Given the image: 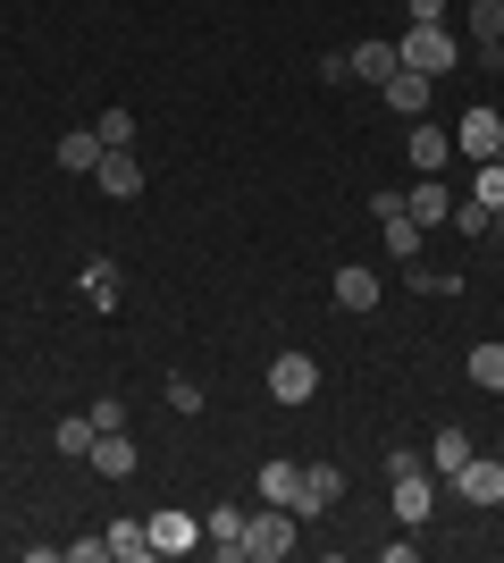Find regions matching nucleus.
I'll list each match as a JSON object with an SVG mask.
<instances>
[{"mask_svg": "<svg viewBox=\"0 0 504 563\" xmlns=\"http://www.w3.org/2000/svg\"><path fill=\"white\" fill-rule=\"evenodd\" d=\"M446 488H455L462 505H480V514H488V505H504V463H488V454H471V463H462L455 479H446Z\"/></svg>", "mask_w": 504, "mask_h": 563, "instance_id": "423d86ee", "label": "nucleus"}, {"mask_svg": "<svg viewBox=\"0 0 504 563\" xmlns=\"http://www.w3.org/2000/svg\"><path fill=\"white\" fill-rule=\"evenodd\" d=\"M93 135L110 143V152H126V143H135V110H101V118H93Z\"/></svg>", "mask_w": 504, "mask_h": 563, "instance_id": "393cba45", "label": "nucleus"}, {"mask_svg": "<svg viewBox=\"0 0 504 563\" xmlns=\"http://www.w3.org/2000/svg\"><path fill=\"white\" fill-rule=\"evenodd\" d=\"M412 168H421V177H446V152H455V126H429V118H412Z\"/></svg>", "mask_w": 504, "mask_h": 563, "instance_id": "0eeeda50", "label": "nucleus"}, {"mask_svg": "<svg viewBox=\"0 0 504 563\" xmlns=\"http://www.w3.org/2000/svg\"><path fill=\"white\" fill-rule=\"evenodd\" d=\"M471 202H488V211H504V161H480V186H471Z\"/></svg>", "mask_w": 504, "mask_h": 563, "instance_id": "bb28decb", "label": "nucleus"}, {"mask_svg": "<svg viewBox=\"0 0 504 563\" xmlns=\"http://www.w3.org/2000/svg\"><path fill=\"white\" fill-rule=\"evenodd\" d=\"M110 563H152V521H110Z\"/></svg>", "mask_w": 504, "mask_h": 563, "instance_id": "f3484780", "label": "nucleus"}, {"mask_svg": "<svg viewBox=\"0 0 504 563\" xmlns=\"http://www.w3.org/2000/svg\"><path fill=\"white\" fill-rule=\"evenodd\" d=\"M446 219H455L462 235H488V219H496V211H488V202H471V194H455V211H446Z\"/></svg>", "mask_w": 504, "mask_h": 563, "instance_id": "a878e982", "label": "nucleus"}, {"mask_svg": "<svg viewBox=\"0 0 504 563\" xmlns=\"http://www.w3.org/2000/svg\"><path fill=\"white\" fill-rule=\"evenodd\" d=\"M404 18L412 25H446V0H404Z\"/></svg>", "mask_w": 504, "mask_h": 563, "instance_id": "c756f323", "label": "nucleus"}, {"mask_svg": "<svg viewBox=\"0 0 504 563\" xmlns=\"http://www.w3.org/2000/svg\"><path fill=\"white\" fill-rule=\"evenodd\" d=\"M294 479H303V463H261V496L269 505H294Z\"/></svg>", "mask_w": 504, "mask_h": 563, "instance_id": "5701e85b", "label": "nucleus"}, {"mask_svg": "<svg viewBox=\"0 0 504 563\" xmlns=\"http://www.w3.org/2000/svg\"><path fill=\"white\" fill-rule=\"evenodd\" d=\"M471 387H496L504 396V336L496 345H471Z\"/></svg>", "mask_w": 504, "mask_h": 563, "instance_id": "4be33fe9", "label": "nucleus"}, {"mask_svg": "<svg viewBox=\"0 0 504 563\" xmlns=\"http://www.w3.org/2000/svg\"><path fill=\"white\" fill-rule=\"evenodd\" d=\"M168 412H177V421H193V412H202V387H193V378H168Z\"/></svg>", "mask_w": 504, "mask_h": 563, "instance_id": "cd10ccee", "label": "nucleus"}, {"mask_svg": "<svg viewBox=\"0 0 504 563\" xmlns=\"http://www.w3.org/2000/svg\"><path fill=\"white\" fill-rule=\"evenodd\" d=\"M202 539H211V555L244 563V505H211V514H202Z\"/></svg>", "mask_w": 504, "mask_h": 563, "instance_id": "6e6552de", "label": "nucleus"}, {"mask_svg": "<svg viewBox=\"0 0 504 563\" xmlns=\"http://www.w3.org/2000/svg\"><path fill=\"white\" fill-rule=\"evenodd\" d=\"M488 244H504V211H496V219H488Z\"/></svg>", "mask_w": 504, "mask_h": 563, "instance_id": "7c9ffc66", "label": "nucleus"}, {"mask_svg": "<svg viewBox=\"0 0 504 563\" xmlns=\"http://www.w3.org/2000/svg\"><path fill=\"white\" fill-rule=\"evenodd\" d=\"M119 295H126L119 261H93V269H85V303H93V311H119Z\"/></svg>", "mask_w": 504, "mask_h": 563, "instance_id": "6ab92c4d", "label": "nucleus"}, {"mask_svg": "<svg viewBox=\"0 0 504 563\" xmlns=\"http://www.w3.org/2000/svg\"><path fill=\"white\" fill-rule=\"evenodd\" d=\"M471 43H504V0H471Z\"/></svg>", "mask_w": 504, "mask_h": 563, "instance_id": "b1692460", "label": "nucleus"}, {"mask_svg": "<svg viewBox=\"0 0 504 563\" xmlns=\"http://www.w3.org/2000/svg\"><path fill=\"white\" fill-rule=\"evenodd\" d=\"M193 547H202L193 514H152V555H193Z\"/></svg>", "mask_w": 504, "mask_h": 563, "instance_id": "f8f14e48", "label": "nucleus"}, {"mask_svg": "<svg viewBox=\"0 0 504 563\" xmlns=\"http://www.w3.org/2000/svg\"><path fill=\"white\" fill-rule=\"evenodd\" d=\"M455 152H462V161H504V118L488 110V101L455 118Z\"/></svg>", "mask_w": 504, "mask_h": 563, "instance_id": "7ed1b4c3", "label": "nucleus"}, {"mask_svg": "<svg viewBox=\"0 0 504 563\" xmlns=\"http://www.w3.org/2000/svg\"><path fill=\"white\" fill-rule=\"evenodd\" d=\"M93 438H101V429H93V412H68V421L51 429V446H59V454H76V463L93 454Z\"/></svg>", "mask_w": 504, "mask_h": 563, "instance_id": "aec40b11", "label": "nucleus"}, {"mask_svg": "<svg viewBox=\"0 0 504 563\" xmlns=\"http://www.w3.org/2000/svg\"><path fill=\"white\" fill-rule=\"evenodd\" d=\"M429 85H437V76H421V68H395V76L379 85V93H387V110H395V118H421V110H429Z\"/></svg>", "mask_w": 504, "mask_h": 563, "instance_id": "9d476101", "label": "nucleus"}, {"mask_svg": "<svg viewBox=\"0 0 504 563\" xmlns=\"http://www.w3.org/2000/svg\"><path fill=\"white\" fill-rule=\"evenodd\" d=\"M93 186L110 194V202H135V194H144V168H135V152H101Z\"/></svg>", "mask_w": 504, "mask_h": 563, "instance_id": "1a4fd4ad", "label": "nucleus"}, {"mask_svg": "<svg viewBox=\"0 0 504 563\" xmlns=\"http://www.w3.org/2000/svg\"><path fill=\"white\" fill-rule=\"evenodd\" d=\"M379 228H387V253H395V261H421V235H429V228H421L404 202H395V211H379Z\"/></svg>", "mask_w": 504, "mask_h": 563, "instance_id": "dca6fc26", "label": "nucleus"}, {"mask_svg": "<svg viewBox=\"0 0 504 563\" xmlns=\"http://www.w3.org/2000/svg\"><path fill=\"white\" fill-rule=\"evenodd\" d=\"M345 59H354L361 85H387V76L404 68V51H395V43H361V51H345Z\"/></svg>", "mask_w": 504, "mask_h": 563, "instance_id": "a211bd4d", "label": "nucleus"}, {"mask_svg": "<svg viewBox=\"0 0 504 563\" xmlns=\"http://www.w3.org/2000/svg\"><path fill=\"white\" fill-rule=\"evenodd\" d=\"M462 463H471V438H462V429H437V446H429V471H437V479H455Z\"/></svg>", "mask_w": 504, "mask_h": 563, "instance_id": "412c9836", "label": "nucleus"}, {"mask_svg": "<svg viewBox=\"0 0 504 563\" xmlns=\"http://www.w3.org/2000/svg\"><path fill=\"white\" fill-rule=\"evenodd\" d=\"M85 463H93L101 479H135V438H126V429H101V438H93V454H85Z\"/></svg>", "mask_w": 504, "mask_h": 563, "instance_id": "9b49d317", "label": "nucleus"}, {"mask_svg": "<svg viewBox=\"0 0 504 563\" xmlns=\"http://www.w3.org/2000/svg\"><path fill=\"white\" fill-rule=\"evenodd\" d=\"M336 311H379V269L345 261V269H336Z\"/></svg>", "mask_w": 504, "mask_h": 563, "instance_id": "ddd939ff", "label": "nucleus"}, {"mask_svg": "<svg viewBox=\"0 0 504 563\" xmlns=\"http://www.w3.org/2000/svg\"><path fill=\"white\" fill-rule=\"evenodd\" d=\"M336 496H345V471H336V463H303V479H294V521L328 514Z\"/></svg>", "mask_w": 504, "mask_h": 563, "instance_id": "39448f33", "label": "nucleus"}, {"mask_svg": "<svg viewBox=\"0 0 504 563\" xmlns=\"http://www.w3.org/2000/svg\"><path fill=\"white\" fill-rule=\"evenodd\" d=\"M244 555H261V563L294 555V505H269V514H244Z\"/></svg>", "mask_w": 504, "mask_h": 563, "instance_id": "f03ea898", "label": "nucleus"}, {"mask_svg": "<svg viewBox=\"0 0 504 563\" xmlns=\"http://www.w3.org/2000/svg\"><path fill=\"white\" fill-rule=\"evenodd\" d=\"M395 202H404V211L421 219V228H437V219L455 211V194H446V177H421V186H412V194H395Z\"/></svg>", "mask_w": 504, "mask_h": 563, "instance_id": "4468645a", "label": "nucleus"}, {"mask_svg": "<svg viewBox=\"0 0 504 563\" xmlns=\"http://www.w3.org/2000/svg\"><path fill=\"white\" fill-rule=\"evenodd\" d=\"M269 396L278 404H312L320 396V362L312 353H278V362H269Z\"/></svg>", "mask_w": 504, "mask_h": 563, "instance_id": "20e7f679", "label": "nucleus"}, {"mask_svg": "<svg viewBox=\"0 0 504 563\" xmlns=\"http://www.w3.org/2000/svg\"><path fill=\"white\" fill-rule=\"evenodd\" d=\"M404 68H421V76H455L462 68V51H455V34L446 25H404Z\"/></svg>", "mask_w": 504, "mask_h": 563, "instance_id": "f257e3e1", "label": "nucleus"}, {"mask_svg": "<svg viewBox=\"0 0 504 563\" xmlns=\"http://www.w3.org/2000/svg\"><path fill=\"white\" fill-rule=\"evenodd\" d=\"M101 152H110V143H101L93 126H76V135H59V168H68V177H93V168H101Z\"/></svg>", "mask_w": 504, "mask_h": 563, "instance_id": "2eb2a0df", "label": "nucleus"}, {"mask_svg": "<svg viewBox=\"0 0 504 563\" xmlns=\"http://www.w3.org/2000/svg\"><path fill=\"white\" fill-rule=\"evenodd\" d=\"M412 286L421 295H462V269H412Z\"/></svg>", "mask_w": 504, "mask_h": 563, "instance_id": "c85d7f7f", "label": "nucleus"}]
</instances>
